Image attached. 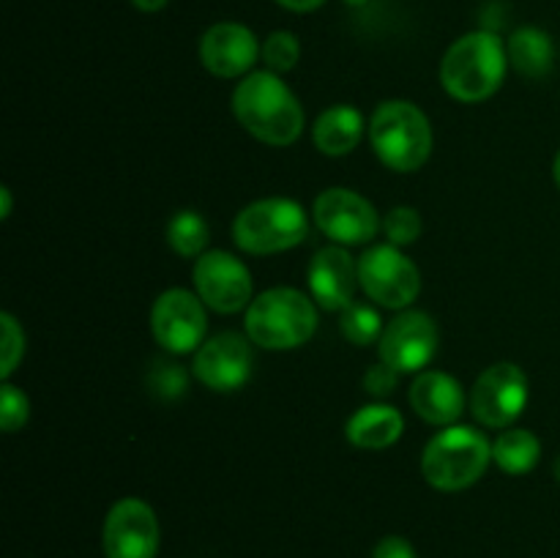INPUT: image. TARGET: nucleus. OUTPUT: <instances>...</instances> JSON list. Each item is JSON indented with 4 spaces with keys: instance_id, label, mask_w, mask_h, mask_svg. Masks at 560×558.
<instances>
[{
    "instance_id": "nucleus-1",
    "label": "nucleus",
    "mask_w": 560,
    "mask_h": 558,
    "mask_svg": "<svg viewBox=\"0 0 560 558\" xmlns=\"http://www.w3.org/2000/svg\"><path fill=\"white\" fill-rule=\"evenodd\" d=\"M233 115L255 140L266 146H293L304 135V107L273 71H252L233 91Z\"/></svg>"
},
{
    "instance_id": "nucleus-2",
    "label": "nucleus",
    "mask_w": 560,
    "mask_h": 558,
    "mask_svg": "<svg viewBox=\"0 0 560 558\" xmlns=\"http://www.w3.org/2000/svg\"><path fill=\"white\" fill-rule=\"evenodd\" d=\"M509 55L492 31L465 33L441 60V85L463 104L487 102L506 80Z\"/></svg>"
},
{
    "instance_id": "nucleus-3",
    "label": "nucleus",
    "mask_w": 560,
    "mask_h": 558,
    "mask_svg": "<svg viewBox=\"0 0 560 558\" xmlns=\"http://www.w3.org/2000/svg\"><path fill=\"white\" fill-rule=\"evenodd\" d=\"M244 328L262 350L301 348L317 332V304L304 290L271 288L246 306Z\"/></svg>"
},
{
    "instance_id": "nucleus-4",
    "label": "nucleus",
    "mask_w": 560,
    "mask_h": 558,
    "mask_svg": "<svg viewBox=\"0 0 560 558\" xmlns=\"http://www.w3.org/2000/svg\"><path fill=\"white\" fill-rule=\"evenodd\" d=\"M366 131L375 156L394 173H416L432 156V124L413 102L392 98L377 104Z\"/></svg>"
},
{
    "instance_id": "nucleus-5",
    "label": "nucleus",
    "mask_w": 560,
    "mask_h": 558,
    "mask_svg": "<svg viewBox=\"0 0 560 558\" xmlns=\"http://www.w3.org/2000/svg\"><path fill=\"white\" fill-rule=\"evenodd\" d=\"M492 463V443L485 432L468 425H452L430 438L421 454V474L435 490L457 492L487 474Z\"/></svg>"
},
{
    "instance_id": "nucleus-6",
    "label": "nucleus",
    "mask_w": 560,
    "mask_h": 558,
    "mask_svg": "<svg viewBox=\"0 0 560 558\" xmlns=\"http://www.w3.org/2000/svg\"><path fill=\"white\" fill-rule=\"evenodd\" d=\"M310 235V219L290 197H262L241 208L233 222V241L249 255H277L295 249Z\"/></svg>"
},
{
    "instance_id": "nucleus-7",
    "label": "nucleus",
    "mask_w": 560,
    "mask_h": 558,
    "mask_svg": "<svg viewBox=\"0 0 560 558\" xmlns=\"http://www.w3.org/2000/svg\"><path fill=\"white\" fill-rule=\"evenodd\" d=\"M359 284L386 310H410L421 293V271L399 246L377 244L359 257Z\"/></svg>"
},
{
    "instance_id": "nucleus-8",
    "label": "nucleus",
    "mask_w": 560,
    "mask_h": 558,
    "mask_svg": "<svg viewBox=\"0 0 560 558\" xmlns=\"http://www.w3.org/2000/svg\"><path fill=\"white\" fill-rule=\"evenodd\" d=\"M468 405L476 421L492 430H506L528 405V375L512 361H498L476 377Z\"/></svg>"
},
{
    "instance_id": "nucleus-9",
    "label": "nucleus",
    "mask_w": 560,
    "mask_h": 558,
    "mask_svg": "<svg viewBox=\"0 0 560 558\" xmlns=\"http://www.w3.org/2000/svg\"><path fill=\"white\" fill-rule=\"evenodd\" d=\"M195 293L200 295L202 304L211 306L219 315H235L252 304V274L244 260L224 249H211L197 257L195 271Z\"/></svg>"
},
{
    "instance_id": "nucleus-10",
    "label": "nucleus",
    "mask_w": 560,
    "mask_h": 558,
    "mask_svg": "<svg viewBox=\"0 0 560 558\" xmlns=\"http://www.w3.org/2000/svg\"><path fill=\"white\" fill-rule=\"evenodd\" d=\"M208 315L197 293L184 288H170L153 301L151 334L170 353H191L206 342Z\"/></svg>"
},
{
    "instance_id": "nucleus-11",
    "label": "nucleus",
    "mask_w": 560,
    "mask_h": 558,
    "mask_svg": "<svg viewBox=\"0 0 560 558\" xmlns=\"http://www.w3.org/2000/svg\"><path fill=\"white\" fill-rule=\"evenodd\" d=\"M315 224L339 246H359L366 244L383 228L375 206L364 195L345 186H331L320 191L312 206Z\"/></svg>"
},
{
    "instance_id": "nucleus-12",
    "label": "nucleus",
    "mask_w": 560,
    "mask_h": 558,
    "mask_svg": "<svg viewBox=\"0 0 560 558\" xmlns=\"http://www.w3.org/2000/svg\"><path fill=\"white\" fill-rule=\"evenodd\" d=\"M438 342H441V334L430 312L402 310L383 328L377 353H381V361L392 364L399 375H408V372H424V367H430L438 353Z\"/></svg>"
},
{
    "instance_id": "nucleus-13",
    "label": "nucleus",
    "mask_w": 560,
    "mask_h": 558,
    "mask_svg": "<svg viewBox=\"0 0 560 558\" xmlns=\"http://www.w3.org/2000/svg\"><path fill=\"white\" fill-rule=\"evenodd\" d=\"M252 339L238 332H219L197 348L195 375L211 392H238L249 383L255 370Z\"/></svg>"
},
{
    "instance_id": "nucleus-14",
    "label": "nucleus",
    "mask_w": 560,
    "mask_h": 558,
    "mask_svg": "<svg viewBox=\"0 0 560 558\" xmlns=\"http://www.w3.org/2000/svg\"><path fill=\"white\" fill-rule=\"evenodd\" d=\"M102 547L107 558H156L159 518L142 498H120L104 518Z\"/></svg>"
},
{
    "instance_id": "nucleus-15",
    "label": "nucleus",
    "mask_w": 560,
    "mask_h": 558,
    "mask_svg": "<svg viewBox=\"0 0 560 558\" xmlns=\"http://www.w3.org/2000/svg\"><path fill=\"white\" fill-rule=\"evenodd\" d=\"M262 47L255 33L241 22H217L200 38V60L213 77L235 80L252 74Z\"/></svg>"
},
{
    "instance_id": "nucleus-16",
    "label": "nucleus",
    "mask_w": 560,
    "mask_h": 558,
    "mask_svg": "<svg viewBox=\"0 0 560 558\" xmlns=\"http://www.w3.org/2000/svg\"><path fill=\"white\" fill-rule=\"evenodd\" d=\"M310 295L320 310L345 312L355 304L353 295L359 288V260L348 252V246H326L317 252L306 268Z\"/></svg>"
},
{
    "instance_id": "nucleus-17",
    "label": "nucleus",
    "mask_w": 560,
    "mask_h": 558,
    "mask_svg": "<svg viewBox=\"0 0 560 558\" xmlns=\"http://www.w3.org/2000/svg\"><path fill=\"white\" fill-rule=\"evenodd\" d=\"M410 408L416 416L435 427L457 425L465 410V388L454 375L441 370H424L410 383Z\"/></svg>"
},
{
    "instance_id": "nucleus-18",
    "label": "nucleus",
    "mask_w": 560,
    "mask_h": 558,
    "mask_svg": "<svg viewBox=\"0 0 560 558\" xmlns=\"http://www.w3.org/2000/svg\"><path fill=\"white\" fill-rule=\"evenodd\" d=\"M405 419L394 405L372 403L355 410L345 425V435L355 449L366 452H381V449L394 446L402 438Z\"/></svg>"
},
{
    "instance_id": "nucleus-19",
    "label": "nucleus",
    "mask_w": 560,
    "mask_h": 558,
    "mask_svg": "<svg viewBox=\"0 0 560 558\" xmlns=\"http://www.w3.org/2000/svg\"><path fill=\"white\" fill-rule=\"evenodd\" d=\"M364 115L350 104H337L328 107L326 113L317 115L315 126H312V142L326 156H348L359 148L361 137L366 131Z\"/></svg>"
},
{
    "instance_id": "nucleus-20",
    "label": "nucleus",
    "mask_w": 560,
    "mask_h": 558,
    "mask_svg": "<svg viewBox=\"0 0 560 558\" xmlns=\"http://www.w3.org/2000/svg\"><path fill=\"white\" fill-rule=\"evenodd\" d=\"M506 55L509 66H514V71L528 77V80H541L556 66V44H552L550 33L534 25L517 27L512 33L506 44Z\"/></svg>"
},
{
    "instance_id": "nucleus-21",
    "label": "nucleus",
    "mask_w": 560,
    "mask_h": 558,
    "mask_svg": "<svg viewBox=\"0 0 560 558\" xmlns=\"http://www.w3.org/2000/svg\"><path fill=\"white\" fill-rule=\"evenodd\" d=\"M541 460V441L530 430L512 427L503 430L492 443V463L509 476H525L539 465Z\"/></svg>"
},
{
    "instance_id": "nucleus-22",
    "label": "nucleus",
    "mask_w": 560,
    "mask_h": 558,
    "mask_svg": "<svg viewBox=\"0 0 560 558\" xmlns=\"http://www.w3.org/2000/svg\"><path fill=\"white\" fill-rule=\"evenodd\" d=\"M211 228L197 211H178L167 222V244L180 257H200L208 252Z\"/></svg>"
},
{
    "instance_id": "nucleus-23",
    "label": "nucleus",
    "mask_w": 560,
    "mask_h": 558,
    "mask_svg": "<svg viewBox=\"0 0 560 558\" xmlns=\"http://www.w3.org/2000/svg\"><path fill=\"white\" fill-rule=\"evenodd\" d=\"M383 328L386 323H383L381 312L370 304H350L348 310L339 312V332L350 345L366 348V345L381 342Z\"/></svg>"
},
{
    "instance_id": "nucleus-24",
    "label": "nucleus",
    "mask_w": 560,
    "mask_h": 558,
    "mask_svg": "<svg viewBox=\"0 0 560 558\" xmlns=\"http://www.w3.org/2000/svg\"><path fill=\"white\" fill-rule=\"evenodd\" d=\"M262 63L273 74H288L299 66L301 60V42L295 38V33L290 31H273L268 33L266 42H262Z\"/></svg>"
},
{
    "instance_id": "nucleus-25",
    "label": "nucleus",
    "mask_w": 560,
    "mask_h": 558,
    "mask_svg": "<svg viewBox=\"0 0 560 558\" xmlns=\"http://www.w3.org/2000/svg\"><path fill=\"white\" fill-rule=\"evenodd\" d=\"M0 334H3V345H0V377L9 381L16 367H20L22 356H25V332H22V323L11 312H3L0 315Z\"/></svg>"
},
{
    "instance_id": "nucleus-26",
    "label": "nucleus",
    "mask_w": 560,
    "mask_h": 558,
    "mask_svg": "<svg viewBox=\"0 0 560 558\" xmlns=\"http://www.w3.org/2000/svg\"><path fill=\"white\" fill-rule=\"evenodd\" d=\"M421 230H424V224H421L419 211L410 206L392 208V211L386 213V219H383V233L388 235V244L399 246V249L413 244V241H419Z\"/></svg>"
},
{
    "instance_id": "nucleus-27",
    "label": "nucleus",
    "mask_w": 560,
    "mask_h": 558,
    "mask_svg": "<svg viewBox=\"0 0 560 558\" xmlns=\"http://www.w3.org/2000/svg\"><path fill=\"white\" fill-rule=\"evenodd\" d=\"M31 419V399L22 388H16L14 383L3 381L0 388V427L3 432H16L27 425Z\"/></svg>"
},
{
    "instance_id": "nucleus-28",
    "label": "nucleus",
    "mask_w": 560,
    "mask_h": 558,
    "mask_svg": "<svg viewBox=\"0 0 560 558\" xmlns=\"http://www.w3.org/2000/svg\"><path fill=\"white\" fill-rule=\"evenodd\" d=\"M148 386L156 397L162 399H178L184 397L186 388H189V375L180 364H170V361H159L156 367L148 375Z\"/></svg>"
},
{
    "instance_id": "nucleus-29",
    "label": "nucleus",
    "mask_w": 560,
    "mask_h": 558,
    "mask_svg": "<svg viewBox=\"0 0 560 558\" xmlns=\"http://www.w3.org/2000/svg\"><path fill=\"white\" fill-rule=\"evenodd\" d=\"M399 383V372L394 370L392 364H386V361H377V364H372L370 370L364 372V388L366 394H372V397H388V394L397 388Z\"/></svg>"
},
{
    "instance_id": "nucleus-30",
    "label": "nucleus",
    "mask_w": 560,
    "mask_h": 558,
    "mask_svg": "<svg viewBox=\"0 0 560 558\" xmlns=\"http://www.w3.org/2000/svg\"><path fill=\"white\" fill-rule=\"evenodd\" d=\"M372 558H419L405 536H383L372 550Z\"/></svg>"
},
{
    "instance_id": "nucleus-31",
    "label": "nucleus",
    "mask_w": 560,
    "mask_h": 558,
    "mask_svg": "<svg viewBox=\"0 0 560 558\" xmlns=\"http://www.w3.org/2000/svg\"><path fill=\"white\" fill-rule=\"evenodd\" d=\"M282 9L295 11V14H306V11H317L326 0H277Z\"/></svg>"
},
{
    "instance_id": "nucleus-32",
    "label": "nucleus",
    "mask_w": 560,
    "mask_h": 558,
    "mask_svg": "<svg viewBox=\"0 0 560 558\" xmlns=\"http://www.w3.org/2000/svg\"><path fill=\"white\" fill-rule=\"evenodd\" d=\"M131 5L140 11H148V14H153V11H162L164 5H167V0H131Z\"/></svg>"
},
{
    "instance_id": "nucleus-33",
    "label": "nucleus",
    "mask_w": 560,
    "mask_h": 558,
    "mask_svg": "<svg viewBox=\"0 0 560 558\" xmlns=\"http://www.w3.org/2000/svg\"><path fill=\"white\" fill-rule=\"evenodd\" d=\"M0 200H3V208H0V217H11V189L9 186H0Z\"/></svg>"
},
{
    "instance_id": "nucleus-34",
    "label": "nucleus",
    "mask_w": 560,
    "mask_h": 558,
    "mask_svg": "<svg viewBox=\"0 0 560 558\" xmlns=\"http://www.w3.org/2000/svg\"><path fill=\"white\" fill-rule=\"evenodd\" d=\"M552 175H556V184H558V189H560V151H558V156H556V164H552Z\"/></svg>"
},
{
    "instance_id": "nucleus-35",
    "label": "nucleus",
    "mask_w": 560,
    "mask_h": 558,
    "mask_svg": "<svg viewBox=\"0 0 560 558\" xmlns=\"http://www.w3.org/2000/svg\"><path fill=\"white\" fill-rule=\"evenodd\" d=\"M345 3H348V5H364L366 0H345Z\"/></svg>"
},
{
    "instance_id": "nucleus-36",
    "label": "nucleus",
    "mask_w": 560,
    "mask_h": 558,
    "mask_svg": "<svg viewBox=\"0 0 560 558\" xmlns=\"http://www.w3.org/2000/svg\"><path fill=\"white\" fill-rule=\"evenodd\" d=\"M556 479L560 481V457L556 460Z\"/></svg>"
}]
</instances>
